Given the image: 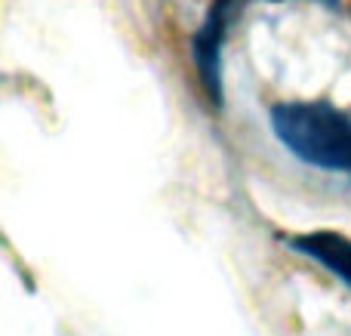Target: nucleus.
Masks as SVG:
<instances>
[{
	"instance_id": "f257e3e1",
	"label": "nucleus",
	"mask_w": 351,
	"mask_h": 336,
	"mask_svg": "<svg viewBox=\"0 0 351 336\" xmlns=\"http://www.w3.org/2000/svg\"><path fill=\"white\" fill-rule=\"evenodd\" d=\"M278 142L296 160L327 173H351V117L330 102H280L268 111Z\"/></svg>"
},
{
	"instance_id": "f03ea898",
	"label": "nucleus",
	"mask_w": 351,
	"mask_h": 336,
	"mask_svg": "<svg viewBox=\"0 0 351 336\" xmlns=\"http://www.w3.org/2000/svg\"><path fill=\"white\" fill-rule=\"evenodd\" d=\"M225 16H228V0H216L210 16L194 31V68H197L204 90L213 105H222V40H225Z\"/></svg>"
},
{
	"instance_id": "7ed1b4c3",
	"label": "nucleus",
	"mask_w": 351,
	"mask_h": 336,
	"mask_svg": "<svg viewBox=\"0 0 351 336\" xmlns=\"http://www.w3.org/2000/svg\"><path fill=\"white\" fill-rule=\"evenodd\" d=\"M287 247L302 253L305 259L324 265L330 275H336L351 290V238L333 228H315L305 235H290Z\"/></svg>"
}]
</instances>
